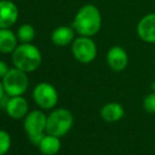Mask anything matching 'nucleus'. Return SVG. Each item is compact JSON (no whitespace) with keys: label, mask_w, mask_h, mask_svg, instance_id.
I'll return each mask as SVG.
<instances>
[{"label":"nucleus","mask_w":155,"mask_h":155,"mask_svg":"<svg viewBox=\"0 0 155 155\" xmlns=\"http://www.w3.org/2000/svg\"><path fill=\"white\" fill-rule=\"evenodd\" d=\"M5 91H4V87H3V84H2V81H0V100L2 99V97H3L4 95H5Z\"/></svg>","instance_id":"21"},{"label":"nucleus","mask_w":155,"mask_h":155,"mask_svg":"<svg viewBox=\"0 0 155 155\" xmlns=\"http://www.w3.org/2000/svg\"><path fill=\"white\" fill-rule=\"evenodd\" d=\"M17 36L21 42L29 43L35 37V30L31 25H22L17 31Z\"/></svg>","instance_id":"16"},{"label":"nucleus","mask_w":155,"mask_h":155,"mask_svg":"<svg viewBox=\"0 0 155 155\" xmlns=\"http://www.w3.org/2000/svg\"><path fill=\"white\" fill-rule=\"evenodd\" d=\"M72 53L77 61L90 63L97 56V47L92 37L79 36L72 42Z\"/></svg>","instance_id":"5"},{"label":"nucleus","mask_w":155,"mask_h":155,"mask_svg":"<svg viewBox=\"0 0 155 155\" xmlns=\"http://www.w3.org/2000/svg\"><path fill=\"white\" fill-rule=\"evenodd\" d=\"M17 48V39L11 30L0 29V53H13Z\"/></svg>","instance_id":"15"},{"label":"nucleus","mask_w":155,"mask_h":155,"mask_svg":"<svg viewBox=\"0 0 155 155\" xmlns=\"http://www.w3.org/2000/svg\"><path fill=\"white\" fill-rule=\"evenodd\" d=\"M43 137H45V134H40V135H36V136L29 137V139H30V141H31L33 145H35V146H37V147H38V146L40 145V143H41V140H42Z\"/></svg>","instance_id":"19"},{"label":"nucleus","mask_w":155,"mask_h":155,"mask_svg":"<svg viewBox=\"0 0 155 155\" xmlns=\"http://www.w3.org/2000/svg\"><path fill=\"white\" fill-rule=\"evenodd\" d=\"M73 124L74 117L71 111L67 109H57L48 116L45 132L54 136L62 137L71 130Z\"/></svg>","instance_id":"3"},{"label":"nucleus","mask_w":155,"mask_h":155,"mask_svg":"<svg viewBox=\"0 0 155 155\" xmlns=\"http://www.w3.org/2000/svg\"><path fill=\"white\" fill-rule=\"evenodd\" d=\"M8 70L10 69H8V64L2 60H0V78H3L5 74L8 72Z\"/></svg>","instance_id":"20"},{"label":"nucleus","mask_w":155,"mask_h":155,"mask_svg":"<svg viewBox=\"0 0 155 155\" xmlns=\"http://www.w3.org/2000/svg\"><path fill=\"white\" fill-rule=\"evenodd\" d=\"M2 84L4 91L10 97L21 96L27 92L29 88V78L25 72L15 68L8 70L5 76L2 78Z\"/></svg>","instance_id":"4"},{"label":"nucleus","mask_w":155,"mask_h":155,"mask_svg":"<svg viewBox=\"0 0 155 155\" xmlns=\"http://www.w3.org/2000/svg\"><path fill=\"white\" fill-rule=\"evenodd\" d=\"M138 37L147 43H155V13L143 16L137 23Z\"/></svg>","instance_id":"9"},{"label":"nucleus","mask_w":155,"mask_h":155,"mask_svg":"<svg viewBox=\"0 0 155 155\" xmlns=\"http://www.w3.org/2000/svg\"><path fill=\"white\" fill-rule=\"evenodd\" d=\"M102 25L100 11L94 4H86L78 10L73 21V29L80 36L93 37Z\"/></svg>","instance_id":"1"},{"label":"nucleus","mask_w":155,"mask_h":155,"mask_svg":"<svg viewBox=\"0 0 155 155\" xmlns=\"http://www.w3.org/2000/svg\"><path fill=\"white\" fill-rule=\"evenodd\" d=\"M38 148L39 151L43 155H56L60 151L61 143L59 140V137L48 134L45 135Z\"/></svg>","instance_id":"14"},{"label":"nucleus","mask_w":155,"mask_h":155,"mask_svg":"<svg viewBox=\"0 0 155 155\" xmlns=\"http://www.w3.org/2000/svg\"><path fill=\"white\" fill-rule=\"evenodd\" d=\"M12 59L15 68L25 73H29L40 67L42 57L40 51L35 45L30 43H22L14 50Z\"/></svg>","instance_id":"2"},{"label":"nucleus","mask_w":155,"mask_h":155,"mask_svg":"<svg viewBox=\"0 0 155 155\" xmlns=\"http://www.w3.org/2000/svg\"><path fill=\"white\" fill-rule=\"evenodd\" d=\"M18 18V8L8 0L0 1V29H8Z\"/></svg>","instance_id":"10"},{"label":"nucleus","mask_w":155,"mask_h":155,"mask_svg":"<svg viewBox=\"0 0 155 155\" xmlns=\"http://www.w3.org/2000/svg\"><path fill=\"white\" fill-rule=\"evenodd\" d=\"M5 111L11 118L21 119L27 116L29 111V104L22 96H13L8 99Z\"/></svg>","instance_id":"11"},{"label":"nucleus","mask_w":155,"mask_h":155,"mask_svg":"<svg viewBox=\"0 0 155 155\" xmlns=\"http://www.w3.org/2000/svg\"><path fill=\"white\" fill-rule=\"evenodd\" d=\"M11 145V136L6 131L0 130V155H5L10 151Z\"/></svg>","instance_id":"17"},{"label":"nucleus","mask_w":155,"mask_h":155,"mask_svg":"<svg viewBox=\"0 0 155 155\" xmlns=\"http://www.w3.org/2000/svg\"><path fill=\"white\" fill-rule=\"evenodd\" d=\"M143 109L149 113H155V92L148 94L143 98Z\"/></svg>","instance_id":"18"},{"label":"nucleus","mask_w":155,"mask_h":155,"mask_svg":"<svg viewBox=\"0 0 155 155\" xmlns=\"http://www.w3.org/2000/svg\"><path fill=\"white\" fill-rule=\"evenodd\" d=\"M74 31L75 30L73 28L65 25L57 28L52 33V41L58 47H65L74 41V35H75Z\"/></svg>","instance_id":"13"},{"label":"nucleus","mask_w":155,"mask_h":155,"mask_svg":"<svg viewBox=\"0 0 155 155\" xmlns=\"http://www.w3.org/2000/svg\"><path fill=\"white\" fill-rule=\"evenodd\" d=\"M124 115V110L118 102H109L100 110V116L107 123H115L120 120Z\"/></svg>","instance_id":"12"},{"label":"nucleus","mask_w":155,"mask_h":155,"mask_svg":"<svg viewBox=\"0 0 155 155\" xmlns=\"http://www.w3.org/2000/svg\"><path fill=\"white\" fill-rule=\"evenodd\" d=\"M33 98L40 108L53 109L58 102V93L55 87L48 82H40L34 88Z\"/></svg>","instance_id":"6"},{"label":"nucleus","mask_w":155,"mask_h":155,"mask_svg":"<svg viewBox=\"0 0 155 155\" xmlns=\"http://www.w3.org/2000/svg\"><path fill=\"white\" fill-rule=\"evenodd\" d=\"M151 88H152V90H153L154 92H155V81L153 82V84H151Z\"/></svg>","instance_id":"22"},{"label":"nucleus","mask_w":155,"mask_h":155,"mask_svg":"<svg viewBox=\"0 0 155 155\" xmlns=\"http://www.w3.org/2000/svg\"><path fill=\"white\" fill-rule=\"evenodd\" d=\"M107 63L112 71L121 72L128 67L129 55L123 47L114 45L110 48L107 53Z\"/></svg>","instance_id":"8"},{"label":"nucleus","mask_w":155,"mask_h":155,"mask_svg":"<svg viewBox=\"0 0 155 155\" xmlns=\"http://www.w3.org/2000/svg\"><path fill=\"white\" fill-rule=\"evenodd\" d=\"M47 118L48 117L39 110H34L28 113L23 123V128L28 136L31 137L43 134L47 129Z\"/></svg>","instance_id":"7"}]
</instances>
